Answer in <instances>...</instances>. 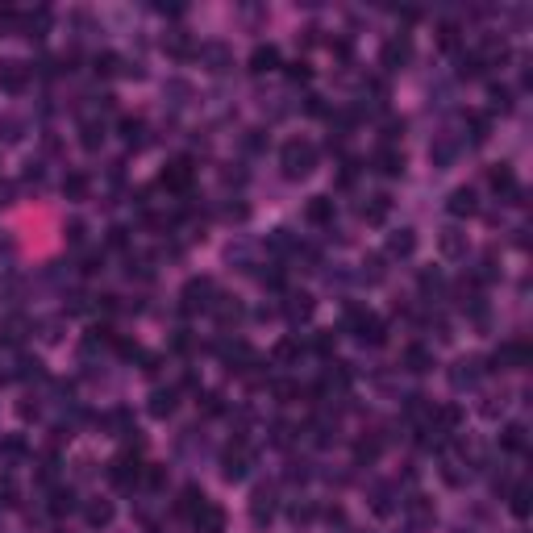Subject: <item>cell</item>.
Wrapping results in <instances>:
<instances>
[{"label":"cell","mask_w":533,"mask_h":533,"mask_svg":"<svg viewBox=\"0 0 533 533\" xmlns=\"http://www.w3.org/2000/svg\"><path fill=\"white\" fill-rule=\"evenodd\" d=\"M408 55H412V42L408 38H392V42H384L380 63H384V71H400L408 63Z\"/></svg>","instance_id":"cell-5"},{"label":"cell","mask_w":533,"mask_h":533,"mask_svg":"<svg viewBox=\"0 0 533 533\" xmlns=\"http://www.w3.org/2000/svg\"><path fill=\"white\" fill-rule=\"evenodd\" d=\"M75 508V496H71V488H59L55 496H50V512L55 517H63V512H71Z\"/></svg>","instance_id":"cell-31"},{"label":"cell","mask_w":533,"mask_h":533,"mask_svg":"<svg viewBox=\"0 0 533 533\" xmlns=\"http://www.w3.org/2000/svg\"><path fill=\"white\" fill-rule=\"evenodd\" d=\"M488 184H492L496 196H521V192H517V175H512L508 163H496V167L488 171Z\"/></svg>","instance_id":"cell-9"},{"label":"cell","mask_w":533,"mask_h":533,"mask_svg":"<svg viewBox=\"0 0 533 533\" xmlns=\"http://www.w3.org/2000/svg\"><path fill=\"white\" fill-rule=\"evenodd\" d=\"M421 288H425V292H434V288H442V275H438V271H425V275H421Z\"/></svg>","instance_id":"cell-47"},{"label":"cell","mask_w":533,"mask_h":533,"mask_svg":"<svg viewBox=\"0 0 533 533\" xmlns=\"http://www.w3.org/2000/svg\"><path fill=\"white\" fill-rule=\"evenodd\" d=\"M0 84H5L9 92H21V88L29 84V67H21V63H5V67H0Z\"/></svg>","instance_id":"cell-21"},{"label":"cell","mask_w":533,"mask_h":533,"mask_svg":"<svg viewBox=\"0 0 533 533\" xmlns=\"http://www.w3.org/2000/svg\"><path fill=\"white\" fill-rule=\"evenodd\" d=\"M163 479H167V471H163V467H150V471H146V484H154V488L163 484Z\"/></svg>","instance_id":"cell-51"},{"label":"cell","mask_w":533,"mask_h":533,"mask_svg":"<svg viewBox=\"0 0 533 533\" xmlns=\"http://www.w3.org/2000/svg\"><path fill=\"white\" fill-rule=\"evenodd\" d=\"M117 63H121L117 55H96V75H113V71H117Z\"/></svg>","instance_id":"cell-41"},{"label":"cell","mask_w":533,"mask_h":533,"mask_svg":"<svg viewBox=\"0 0 533 533\" xmlns=\"http://www.w3.org/2000/svg\"><path fill=\"white\" fill-rule=\"evenodd\" d=\"M204 59L212 63L208 71H225V67H230V50H225L221 42H212V46H204Z\"/></svg>","instance_id":"cell-29"},{"label":"cell","mask_w":533,"mask_h":533,"mask_svg":"<svg viewBox=\"0 0 533 533\" xmlns=\"http://www.w3.org/2000/svg\"><path fill=\"white\" fill-rule=\"evenodd\" d=\"M138 475H142V462H138V454H117V458L109 462V479H113V484H121V488L138 484Z\"/></svg>","instance_id":"cell-3"},{"label":"cell","mask_w":533,"mask_h":533,"mask_svg":"<svg viewBox=\"0 0 533 533\" xmlns=\"http://www.w3.org/2000/svg\"><path fill=\"white\" fill-rule=\"evenodd\" d=\"M312 512H317L312 504H296V508H292V521H312Z\"/></svg>","instance_id":"cell-50"},{"label":"cell","mask_w":533,"mask_h":533,"mask_svg":"<svg viewBox=\"0 0 533 533\" xmlns=\"http://www.w3.org/2000/svg\"><path fill=\"white\" fill-rule=\"evenodd\" d=\"M492 362H496V367H525V362H529V346H525V342H504Z\"/></svg>","instance_id":"cell-11"},{"label":"cell","mask_w":533,"mask_h":533,"mask_svg":"<svg viewBox=\"0 0 533 533\" xmlns=\"http://www.w3.org/2000/svg\"><path fill=\"white\" fill-rule=\"evenodd\" d=\"M275 396H280V404H292L300 396V388L296 384H275Z\"/></svg>","instance_id":"cell-45"},{"label":"cell","mask_w":533,"mask_h":533,"mask_svg":"<svg viewBox=\"0 0 533 533\" xmlns=\"http://www.w3.org/2000/svg\"><path fill=\"white\" fill-rule=\"evenodd\" d=\"M280 67V50L275 46H254V55H250V71L262 75V71H275Z\"/></svg>","instance_id":"cell-16"},{"label":"cell","mask_w":533,"mask_h":533,"mask_svg":"<svg viewBox=\"0 0 533 533\" xmlns=\"http://www.w3.org/2000/svg\"><path fill=\"white\" fill-rule=\"evenodd\" d=\"M204 504H208V500H204V492H200L196 484H188V488L179 492V500H175V512H179V517H196Z\"/></svg>","instance_id":"cell-12"},{"label":"cell","mask_w":533,"mask_h":533,"mask_svg":"<svg viewBox=\"0 0 533 533\" xmlns=\"http://www.w3.org/2000/svg\"><path fill=\"white\" fill-rule=\"evenodd\" d=\"M380 450H384V438H375V434H371V438H358L354 458H358V462H375V458H380Z\"/></svg>","instance_id":"cell-23"},{"label":"cell","mask_w":533,"mask_h":533,"mask_svg":"<svg viewBox=\"0 0 533 533\" xmlns=\"http://www.w3.org/2000/svg\"><path fill=\"white\" fill-rule=\"evenodd\" d=\"M408 508H412V517H417L421 525H425V521H434V508H430V500H425V496H412Z\"/></svg>","instance_id":"cell-39"},{"label":"cell","mask_w":533,"mask_h":533,"mask_svg":"<svg viewBox=\"0 0 533 533\" xmlns=\"http://www.w3.org/2000/svg\"><path fill=\"white\" fill-rule=\"evenodd\" d=\"M438 246H442V254H446V258H462V254H467V234L450 225V230H442Z\"/></svg>","instance_id":"cell-17"},{"label":"cell","mask_w":533,"mask_h":533,"mask_svg":"<svg viewBox=\"0 0 533 533\" xmlns=\"http://www.w3.org/2000/svg\"><path fill=\"white\" fill-rule=\"evenodd\" d=\"M88 188H92V184H88V175H84V171H71V175L63 179V196H67V200H84V196H88Z\"/></svg>","instance_id":"cell-25"},{"label":"cell","mask_w":533,"mask_h":533,"mask_svg":"<svg viewBox=\"0 0 533 533\" xmlns=\"http://www.w3.org/2000/svg\"><path fill=\"white\" fill-rule=\"evenodd\" d=\"M175 404H179V396H175L171 388L150 396V412H154V417H171V412H175Z\"/></svg>","instance_id":"cell-24"},{"label":"cell","mask_w":533,"mask_h":533,"mask_svg":"<svg viewBox=\"0 0 533 533\" xmlns=\"http://www.w3.org/2000/svg\"><path fill=\"white\" fill-rule=\"evenodd\" d=\"M250 517H254L258 525L275 517V488H254V496H250Z\"/></svg>","instance_id":"cell-8"},{"label":"cell","mask_w":533,"mask_h":533,"mask_svg":"<svg viewBox=\"0 0 533 533\" xmlns=\"http://www.w3.org/2000/svg\"><path fill=\"white\" fill-rule=\"evenodd\" d=\"M304 221L308 225H334V200L330 196H312L304 204Z\"/></svg>","instance_id":"cell-7"},{"label":"cell","mask_w":533,"mask_h":533,"mask_svg":"<svg viewBox=\"0 0 533 533\" xmlns=\"http://www.w3.org/2000/svg\"><path fill=\"white\" fill-rule=\"evenodd\" d=\"M404 367H408V371H417V375H425V371H434V354L425 350V346H417V342H412V346L404 350Z\"/></svg>","instance_id":"cell-19"},{"label":"cell","mask_w":533,"mask_h":533,"mask_svg":"<svg viewBox=\"0 0 533 533\" xmlns=\"http://www.w3.org/2000/svg\"><path fill=\"white\" fill-rule=\"evenodd\" d=\"M125 242H129V234H125V230H109V246H113V250H121Z\"/></svg>","instance_id":"cell-49"},{"label":"cell","mask_w":533,"mask_h":533,"mask_svg":"<svg viewBox=\"0 0 533 533\" xmlns=\"http://www.w3.org/2000/svg\"><path fill=\"white\" fill-rule=\"evenodd\" d=\"M179 308H184L188 317L212 308V280H204V275H200V280H188L184 292H179Z\"/></svg>","instance_id":"cell-2"},{"label":"cell","mask_w":533,"mask_h":533,"mask_svg":"<svg viewBox=\"0 0 533 533\" xmlns=\"http://www.w3.org/2000/svg\"><path fill=\"white\" fill-rule=\"evenodd\" d=\"M246 462H250V458H246V446H242V442H238V446H230V450H225V458H221L225 479H242V475H246Z\"/></svg>","instance_id":"cell-18"},{"label":"cell","mask_w":533,"mask_h":533,"mask_svg":"<svg viewBox=\"0 0 533 533\" xmlns=\"http://www.w3.org/2000/svg\"><path fill=\"white\" fill-rule=\"evenodd\" d=\"M192 521H196V533H225V512L217 504H204Z\"/></svg>","instance_id":"cell-10"},{"label":"cell","mask_w":533,"mask_h":533,"mask_svg":"<svg viewBox=\"0 0 533 533\" xmlns=\"http://www.w3.org/2000/svg\"><path fill=\"white\" fill-rule=\"evenodd\" d=\"M292 358H300V342H296V338L275 342V362H292Z\"/></svg>","instance_id":"cell-36"},{"label":"cell","mask_w":533,"mask_h":533,"mask_svg":"<svg viewBox=\"0 0 533 533\" xmlns=\"http://www.w3.org/2000/svg\"><path fill=\"white\" fill-rule=\"evenodd\" d=\"M412 250H417V234H412V230H396V234L388 238V254H392V258H408Z\"/></svg>","instance_id":"cell-20"},{"label":"cell","mask_w":533,"mask_h":533,"mask_svg":"<svg viewBox=\"0 0 533 533\" xmlns=\"http://www.w3.org/2000/svg\"><path fill=\"white\" fill-rule=\"evenodd\" d=\"M354 179H358V163H354V158H346V163H342V175H338V184H342V188H350Z\"/></svg>","instance_id":"cell-43"},{"label":"cell","mask_w":533,"mask_h":533,"mask_svg":"<svg viewBox=\"0 0 533 533\" xmlns=\"http://www.w3.org/2000/svg\"><path fill=\"white\" fill-rule=\"evenodd\" d=\"M492 109H500V113L512 109V92H508V88H500V84L492 88Z\"/></svg>","instance_id":"cell-38"},{"label":"cell","mask_w":533,"mask_h":533,"mask_svg":"<svg viewBox=\"0 0 533 533\" xmlns=\"http://www.w3.org/2000/svg\"><path fill=\"white\" fill-rule=\"evenodd\" d=\"M221 408H225V404H221V396H217V392H208V396H204V412H208V417H217Z\"/></svg>","instance_id":"cell-46"},{"label":"cell","mask_w":533,"mask_h":533,"mask_svg":"<svg viewBox=\"0 0 533 533\" xmlns=\"http://www.w3.org/2000/svg\"><path fill=\"white\" fill-rule=\"evenodd\" d=\"M0 504H5V508L17 504V488H13V479H0Z\"/></svg>","instance_id":"cell-42"},{"label":"cell","mask_w":533,"mask_h":533,"mask_svg":"<svg viewBox=\"0 0 533 533\" xmlns=\"http://www.w3.org/2000/svg\"><path fill=\"white\" fill-rule=\"evenodd\" d=\"M212 312H217L221 325H238L242 321V304L234 296H212Z\"/></svg>","instance_id":"cell-13"},{"label":"cell","mask_w":533,"mask_h":533,"mask_svg":"<svg viewBox=\"0 0 533 533\" xmlns=\"http://www.w3.org/2000/svg\"><path fill=\"white\" fill-rule=\"evenodd\" d=\"M400 134H404V121H388V125H384V138H388V142H396Z\"/></svg>","instance_id":"cell-48"},{"label":"cell","mask_w":533,"mask_h":533,"mask_svg":"<svg viewBox=\"0 0 533 533\" xmlns=\"http://www.w3.org/2000/svg\"><path fill=\"white\" fill-rule=\"evenodd\" d=\"M284 312L292 317V321H308V317H312V296L308 292H292L288 304H284Z\"/></svg>","instance_id":"cell-22"},{"label":"cell","mask_w":533,"mask_h":533,"mask_svg":"<svg viewBox=\"0 0 533 533\" xmlns=\"http://www.w3.org/2000/svg\"><path fill=\"white\" fill-rule=\"evenodd\" d=\"M104 142V125L100 121H84V129H79V146L84 150H96Z\"/></svg>","instance_id":"cell-27"},{"label":"cell","mask_w":533,"mask_h":533,"mask_svg":"<svg viewBox=\"0 0 533 533\" xmlns=\"http://www.w3.org/2000/svg\"><path fill=\"white\" fill-rule=\"evenodd\" d=\"M192 175H196V167H192V158H175V163L163 171V184L167 192H188V184H192Z\"/></svg>","instance_id":"cell-4"},{"label":"cell","mask_w":533,"mask_h":533,"mask_svg":"<svg viewBox=\"0 0 533 533\" xmlns=\"http://www.w3.org/2000/svg\"><path fill=\"white\" fill-rule=\"evenodd\" d=\"M467 125H471V142H488V134H492L488 113H467Z\"/></svg>","instance_id":"cell-26"},{"label":"cell","mask_w":533,"mask_h":533,"mask_svg":"<svg viewBox=\"0 0 533 533\" xmlns=\"http://www.w3.org/2000/svg\"><path fill=\"white\" fill-rule=\"evenodd\" d=\"M67 242H84V225H79V221L67 225Z\"/></svg>","instance_id":"cell-52"},{"label":"cell","mask_w":533,"mask_h":533,"mask_svg":"<svg viewBox=\"0 0 533 533\" xmlns=\"http://www.w3.org/2000/svg\"><path fill=\"white\" fill-rule=\"evenodd\" d=\"M280 167H284V175H288V179H304V175L317 167V146H312V142H304V138L284 142V150H280Z\"/></svg>","instance_id":"cell-1"},{"label":"cell","mask_w":533,"mask_h":533,"mask_svg":"<svg viewBox=\"0 0 533 533\" xmlns=\"http://www.w3.org/2000/svg\"><path fill=\"white\" fill-rule=\"evenodd\" d=\"M113 521V504L109 500H92L88 504V525H109Z\"/></svg>","instance_id":"cell-30"},{"label":"cell","mask_w":533,"mask_h":533,"mask_svg":"<svg viewBox=\"0 0 533 533\" xmlns=\"http://www.w3.org/2000/svg\"><path fill=\"white\" fill-rule=\"evenodd\" d=\"M142 134H146V125H142L138 117H125V121H121V138H125L129 146H142Z\"/></svg>","instance_id":"cell-33"},{"label":"cell","mask_w":533,"mask_h":533,"mask_svg":"<svg viewBox=\"0 0 533 533\" xmlns=\"http://www.w3.org/2000/svg\"><path fill=\"white\" fill-rule=\"evenodd\" d=\"M392 212V196L388 192H380V196H371L367 204H362V221H371V225H380L384 217Z\"/></svg>","instance_id":"cell-14"},{"label":"cell","mask_w":533,"mask_h":533,"mask_svg":"<svg viewBox=\"0 0 533 533\" xmlns=\"http://www.w3.org/2000/svg\"><path fill=\"white\" fill-rule=\"evenodd\" d=\"M446 208L454 212V217H475V212H479V196H475V188H454L450 200H446Z\"/></svg>","instance_id":"cell-6"},{"label":"cell","mask_w":533,"mask_h":533,"mask_svg":"<svg viewBox=\"0 0 533 533\" xmlns=\"http://www.w3.org/2000/svg\"><path fill=\"white\" fill-rule=\"evenodd\" d=\"M312 71H308V63L304 59H296V63H288V79H296V84H304Z\"/></svg>","instance_id":"cell-44"},{"label":"cell","mask_w":533,"mask_h":533,"mask_svg":"<svg viewBox=\"0 0 533 533\" xmlns=\"http://www.w3.org/2000/svg\"><path fill=\"white\" fill-rule=\"evenodd\" d=\"M479 375V358H467V362H458V371H454V384H471Z\"/></svg>","instance_id":"cell-37"},{"label":"cell","mask_w":533,"mask_h":533,"mask_svg":"<svg viewBox=\"0 0 533 533\" xmlns=\"http://www.w3.org/2000/svg\"><path fill=\"white\" fill-rule=\"evenodd\" d=\"M500 446L512 450V454H521V450H525V430H521V425H508L504 438H500Z\"/></svg>","instance_id":"cell-32"},{"label":"cell","mask_w":533,"mask_h":533,"mask_svg":"<svg viewBox=\"0 0 533 533\" xmlns=\"http://www.w3.org/2000/svg\"><path fill=\"white\" fill-rule=\"evenodd\" d=\"M479 71H484V59H479V55H458V75L462 79H475Z\"/></svg>","instance_id":"cell-34"},{"label":"cell","mask_w":533,"mask_h":533,"mask_svg":"<svg viewBox=\"0 0 533 533\" xmlns=\"http://www.w3.org/2000/svg\"><path fill=\"white\" fill-rule=\"evenodd\" d=\"M163 46L171 50V55H175V59H188V55H192V38H188L184 29H175V34H167V42H163Z\"/></svg>","instance_id":"cell-28"},{"label":"cell","mask_w":533,"mask_h":533,"mask_svg":"<svg viewBox=\"0 0 533 533\" xmlns=\"http://www.w3.org/2000/svg\"><path fill=\"white\" fill-rule=\"evenodd\" d=\"M317 350L330 354V350H334V334H321V338H317Z\"/></svg>","instance_id":"cell-53"},{"label":"cell","mask_w":533,"mask_h":533,"mask_svg":"<svg viewBox=\"0 0 533 533\" xmlns=\"http://www.w3.org/2000/svg\"><path fill=\"white\" fill-rule=\"evenodd\" d=\"M375 171H380V175H404V154L392 150V146H384V150L375 154Z\"/></svg>","instance_id":"cell-15"},{"label":"cell","mask_w":533,"mask_h":533,"mask_svg":"<svg viewBox=\"0 0 533 533\" xmlns=\"http://www.w3.org/2000/svg\"><path fill=\"white\" fill-rule=\"evenodd\" d=\"M458 34H462V29H458L454 21H446V25L438 29V46H442V50H458Z\"/></svg>","instance_id":"cell-35"},{"label":"cell","mask_w":533,"mask_h":533,"mask_svg":"<svg viewBox=\"0 0 533 533\" xmlns=\"http://www.w3.org/2000/svg\"><path fill=\"white\" fill-rule=\"evenodd\" d=\"M512 512H517V517H529V488H525V484L512 492Z\"/></svg>","instance_id":"cell-40"}]
</instances>
